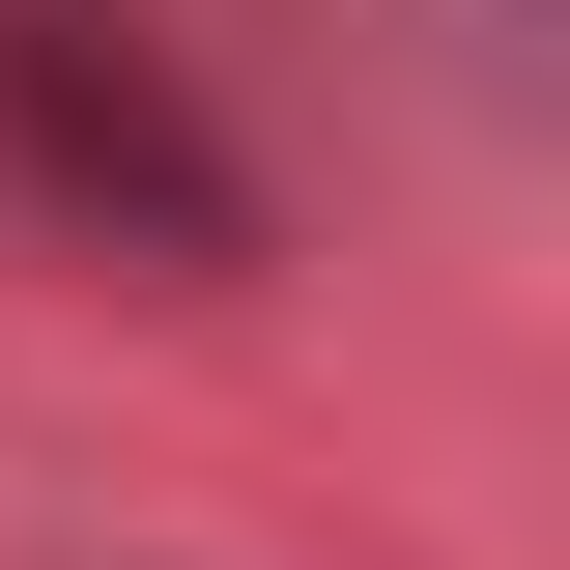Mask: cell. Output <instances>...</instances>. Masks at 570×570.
<instances>
[{"mask_svg":"<svg viewBox=\"0 0 570 570\" xmlns=\"http://www.w3.org/2000/svg\"><path fill=\"white\" fill-rule=\"evenodd\" d=\"M0 142H29V200H58V228H142L171 285L257 257V171L200 142V86L142 58L115 0H0Z\"/></svg>","mask_w":570,"mask_h":570,"instance_id":"obj_1","label":"cell"}]
</instances>
